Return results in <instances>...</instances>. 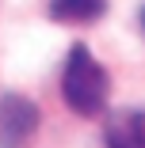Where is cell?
I'll return each instance as SVG.
<instances>
[{
  "label": "cell",
  "instance_id": "6",
  "mask_svg": "<svg viewBox=\"0 0 145 148\" xmlns=\"http://www.w3.org/2000/svg\"><path fill=\"white\" fill-rule=\"evenodd\" d=\"M141 31H145V8H141Z\"/></svg>",
  "mask_w": 145,
  "mask_h": 148
},
{
  "label": "cell",
  "instance_id": "1",
  "mask_svg": "<svg viewBox=\"0 0 145 148\" xmlns=\"http://www.w3.org/2000/svg\"><path fill=\"white\" fill-rule=\"evenodd\" d=\"M107 95H111L107 69L88 53V46L76 42L69 49V61H65V72H61V99L80 118H96V114H103Z\"/></svg>",
  "mask_w": 145,
  "mask_h": 148
},
{
  "label": "cell",
  "instance_id": "5",
  "mask_svg": "<svg viewBox=\"0 0 145 148\" xmlns=\"http://www.w3.org/2000/svg\"><path fill=\"white\" fill-rule=\"evenodd\" d=\"M141 137H145V114H141Z\"/></svg>",
  "mask_w": 145,
  "mask_h": 148
},
{
  "label": "cell",
  "instance_id": "3",
  "mask_svg": "<svg viewBox=\"0 0 145 148\" xmlns=\"http://www.w3.org/2000/svg\"><path fill=\"white\" fill-rule=\"evenodd\" d=\"M103 144L107 148H145L141 137V114L137 110H111L103 122Z\"/></svg>",
  "mask_w": 145,
  "mask_h": 148
},
{
  "label": "cell",
  "instance_id": "4",
  "mask_svg": "<svg viewBox=\"0 0 145 148\" xmlns=\"http://www.w3.org/2000/svg\"><path fill=\"white\" fill-rule=\"evenodd\" d=\"M107 12V0H50V19L65 27H84L96 23Z\"/></svg>",
  "mask_w": 145,
  "mask_h": 148
},
{
  "label": "cell",
  "instance_id": "2",
  "mask_svg": "<svg viewBox=\"0 0 145 148\" xmlns=\"http://www.w3.org/2000/svg\"><path fill=\"white\" fill-rule=\"evenodd\" d=\"M38 129V106L15 91L0 95V148H27Z\"/></svg>",
  "mask_w": 145,
  "mask_h": 148
}]
</instances>
